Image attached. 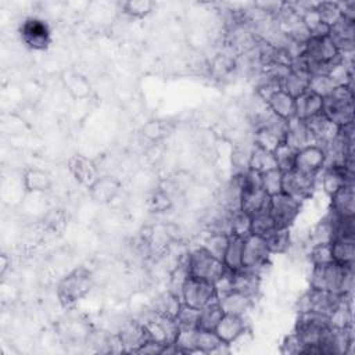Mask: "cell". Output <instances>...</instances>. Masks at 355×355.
Instances as JSON below:
<instances>
[{
	"mask_svg": "<svg viewBox=\"0 0 355 355\" xmlns=\"http://www.w3.org/2000/svg\"><path fill=\"white\" fill-rule=\"evenodd\" d=\"M309 287L341 295L351 293L354 288V266H343L334 261L312 265Z\"/></svg>",
	"mask_w": 355,
	"mask_h": 355,
	"instance_id": "cell-1",
	"label": "cell"
},
{
	"mask_svg": "<svg viewBox=\"0 0 355 355\" xmlns=\"http://www.w3.org/2000/svg\"><path fill=\"white\" fill-rule=\"evenodd\" d=\"M330 327L331 324L327 316L312 311L300 312L293 331L298 336L304 345L302 354L320 355L319 344Z\"/></svg>",
	"mask_w": 355,
	"mask_h": 355,
	"instance_id": "cell-2",
	"label": "cell"
},
{
	"mask_svg": "<svg viewBox=\"0 0 355 355\" xmlns=\"http://www.w3.org/2000/svg\"><path fill=\"white\" fill-rule=\"evenodd\" d=\"M322 112L334 125L343 126L354 122V90L347 85H340L323 97Z\"/></svg>",
	"mask_w": 355,
	"mask_h": 355,
	"instance_id": "cell-3",
	"label": "cell"
},
{
	"mask_svg": "<svg viewBox=\"0 0 355 355\" xmlns=\"http://www.w3.org/2000/svg\"><path fill=\"white\" fill-rule=\"evenodd\" d=\"M93 287L92 273L86 268H78L67 275L57 287V295L62 306L71 308L82 300Z\"/></svg>",
	"mask_w": 355,
	"mask_h": 355,
	"instance_id": "cell-4",
	"label": "cell"
},
{
	"mask_svg": "<svg viewBox=\"0 0 355 355\" xmlns=\"http://www.w3.org/2000/svg\"><path fill=\"white\" fill-rule=\"evenodd\" d=\"M186 263L190 276L201 277L214 283L219 280L227 269L223 261L214 257L202 245L187 252Z\"/></svg>",
	"mask_w": 355,
	"mask_h": 355,
	"instance_id": "cell-5",
	"label": "cell"
},
{
	"mask_svg": "<svg viewBox=\"0 0 355 355\" xmlns=\"http://www.w3.org/2000/svg\"><path fill=\"white\" fill-rule=\"evenodd\" d=\"M344 302V294H336L330 291H323V290H315V288H308L305 291L298 302H297V309L300 312H306L312 311L320 315H324L330 318Z\"/></svg>",
	"mask_w": 355,
	"mask_h": 355,
	"instance_id": "cell-6",
	"label": "cell"
},
{
	"mask_svg": "<svg viewBox=\"0 0 355 355\" xmlns=\"http://www.w3.org/2000/svg\"><path fill=\"white\" fill-rule=\"evenodd\" d=\"M180 298L184 305L201 309L202 306L218 298L215 283L201 277L189 276L182 287Z\"/></svg>",
	"mask_w": 355,
	"mask_h": 355,
	"instance_id": "cell-7",
	"label": "cell"
},
{
	"mask_svg": "<svg viewBox=\"0 0 355 355\" xmlns=\"http://www.w3.org/2000/svg\"><path fill=\"white\" fill-rule=\"evenodd\" d=\"M301 211V202L284 193L270 197L269 214L279 229H290Z\"/></svg>",
	"mask_w": 355,
	"mask_h": 355,
	"instance_id": "cell-8",
	"label": "cell"
},
{
	"mask_svg": "<svg viewBox=\"0 0 355 355\" xmlns=\"http://www.w3.org/2000/svg\"><path fill=\"white\" fill-rule=\"evenodd\" d=\"M19 36L22 43L32 50H44L51 43L50 26L46 21L36 17H29L22 21Z\"/></svg>",
	"mask_w": 355,
	"mask_h": 355,
	"instance_id": "cell-9",
	"label": "cell"
},
{
	"mask_svg": "<svg viewBox=\"0 0 355 355\" xmlns=\"http://www.w3.org/2000/svg\"><path fill=\"white\" fill-rule=\"evenodd\" d=\"M316 175H308L297 169L283 172L282 193L302 202L313 194L316 187Z\"/></svg>",
	"mask_w": 355,
	"mask_h": 355,
	"instance_id": "cell-10",
	"label": "cell"
},
{
	"mask_svg": "<svg viewBox=\"0 0 355 355\" xmlns=\"http://www.w3.org/2000/svg\"><path fill=\"white\" fill-rule=\"evenodd\" d=\"M270 255L272 254L269 252L263 237L255 234H248L247 237H244L241 268H250L261 272V269L266 266V262L269 261Z\"/></svg>",
	"mask_w": 355,
	"mask_h": 355,
	"instance_id": "cell-11",
	"label": "cell"
},
{
	"mask_svg": "<svg viewBox=\"0 0 355 355\" xmlns=\"http://www.w3.org/2000/svg\"><path fill=\"white\" fill-rule=\"evenodd\" d=\"M326 165V153L320 144H309L295 153L294 169L308 173L319 175Z\"/></svg>",
	"mask_w": 355,
	"mask_h": 355,
	"instance_id": "cell-12",
	"label": "cell"
},
{
	"mask_svg": "<svg viewBox=\"0 0 355 355\" xmlns=\"http://www.w3.org/2000/svg\"><path fill=\"white\" fill-rule=\"evenodd\" d=\"M327 36L334 43L341 55L352 54L355 49V21L343 17L330 26Z\"/></svg>",
	"mask_w": 355,
	"mask_h": 355,
	"instance_id": "cell-13",
	"label": "cell"
},
{
	"mask_svg": "<svg viewBox=\"0 0 355 355\" xmlns=\"http://www.w3.org/2000/svg\"><path fill=\"white\" fill-rule=\"evenodd\" d=\"M68 169L75 180L87 189H90L100 178L98 168L94 161L85 155H72L68 161Z\"/></svg>",
	"mask_w": 355,
	"mask_h": 355,
	"instance_id": "cell-14",
	"label": "cell"
},
{
	"mask_svg": "<svg viewBox=\"0 0 355 355\" xmlns=\"http://www.w3.org/2000/svg\"><path fill=\"white\" fill-rule=\"evenodd\" d=\"M304 122L311 133L313 144H320V146L329 144L336 137L338 130V126L334 125L329 118H326L323 112L313 115Z\"/></svg>",
	"mask_w": 355,
	"mask_h": 355,
	"instance_id": "cell-15",
	"label": "cell"
},
{
	"mask_svg": "<svg viewBox=\"0 0 355 355\" xmlns=\"http://www.w3.org/2000/svg\"><path fill=\"white\" fill-rule=\"evenodd\" d=\"M245 331H247V322L244 316L230 315V313H225L215 329V333L218 334V337L229 345L234 344L241 336L245 334Z\"/></svg>",
	"mask_w": 355,
	"mask_h": 355,
	"instance_id": "cell-16",
	"label": "cell"
},
{
	"mask_svg": "<svg viewBox=\"0 0 355 355\" xmlns=\"http://www.w3.org/2000/svg\"><path fill=\"white\" fill-rule=\"evenodd\" d=\"M232 287L251 298H255L261 288V272L250 268L232 270Z\"/></svg>",
	"mask_w": 355,
	"mask_h": 355,
	"instance_id": "cell-17",
	"label": "cell"
},
{
	"mask_svg": "<svg viewBox=\"0 0 355 355\" xmlns=\"http://www.w3.org/2000/svg\"><path fill=\"white\" fill-rule=\"evenodd\" d=\"M269 201L270 197L261 189V186H243L240 209L250 216L269 209Z\"/></svg>",
	"mask_w": 355,
	"mask_h": 355,
	"instance_id": "cell-18",
	"label": "cell"
},
{
	"mask_svg": "<svg viewBox=\"0 0 355 355\" xmlns=\"http://www.w3.org/2000/svg\"><path fill=\"white\" fill-rule=\"evenodd\" d=\"M330 211L338 216L355 215V193L354 183L341 186L336 193L330 196Z\"/></svg>",
	"mask_w": 355,
	"mask_h": 355,
	"instance_id": "cell-19",
	"label": "cell"
},
{
	"mask_svg": "<svg viewBox=\"0 0 355 355\" xmlns=\"http://www.w3.org/2000/svg\"><path fill=\"white\" fill-rule=\"evenodd\" d=\"M322 171V187L326 194L331 196L341 186L347 183H354V171L345 166H324Z\"/></svg>",
	"mask_w": 355,
	"mask_h": 355,
	"instance_id": "cell-20",
	"label": "cell"
},
{
	"mask_svg": "<svg viewBox=\"0 0 355 355\" xmlns=\"http://www.w3.org/2000/svg\"><path fill=\"white\" fill-rule=\"evenodd\" d=\"M268 108L277 116L290 121L295 116V103L294 97H291L288 93L282 90L280 87L269 94V97L265 100Z\"/></svg>",
	"mask_w": 355,
	"mask_h": 355,
	"instance_id": "cell-21",
	"label": "cell"
},
{
	"mask_svg": "<svg viewBox=\"0 0 355 355\" xmlns=\"http://www.w3.org/2000/svg\"><path fill=\"white\" fill-rule=\"evenodd\" d=\"M284 143L288 147H291L294 151H298L309 144H313L311 133L304 121L294 116L287 122V132H286Z\"/></svg>",
	"mask_w": 355,
	"mask_h": 355,
	"instance_id": "cell-22",
	"label": "cell"
},
{
	"mask_svg": "<svg viewBox=\"0 0 355 355\" xmlns=\"http://www.w3.org/2000/svg\"><path fill=\"white\" fill-rule=\"evenodd\" d=\"M294 103H295V118L301 121H306L311 116L322 112L323 98L308 89L306 92L295 97Z\"/></svg>",
	"mask_w": 355,
	"mask_h": 355,
	"instance_id": "cell-23",
	"label": "cell"
},
{
	"mask_svg": "<svg viewBox=\"0 0 355 355\" xmlns=\"http://www.w3.org/2000/svg\"><path fill=\"white\" fill-rule=\"evenodd\" d=\"M218 301H219L225 313L244 316L250 311V308L252 306L254 298H251V297H248V295H245L240 291L232 290V291L226 293L225 295L219 297Z\"/></svg>",
	"mask_w": 355,
	"mask_h": 355,
	"instance_id": "cell-24",
	"label": "cell"
},
{
	"mask_svg": "<svg viewBox=\"0 0 355 355\" xmlns=\"http://www.w3.org/2000/svg\"><path fill=\"white\" fill-rule=\"evenodd\" d=\"M309 78L311 75L306 71L291 69L288 75L279 83V87L295 98L308 90Z\"/></svg>",
	"mask_w": 355,
	"mask_h": 355,
	"instance_id": "cell-25",
	"label": "cell"
},
{
	"mask_svg": "<svg viewBox=\"0 0 355 355\" xmlns=\"http://www.w3.org/2000/svg\"><path fill=\"white\" fill-rule=\"evenodd\" d=\"M277 168L276 159L273 155V151H269L258 144H252L250 150V157H248V169L262 173L265 171Z\"/></svg>",
	"mask_w": 355,
	"mask_h": 355,
	"instance_id": "cell-26",
	"label": "cell"
},
{
	"mask_svg": "<svg viewBox=\"0 0 355 355\" xmlns=\"http://www.w3.org/2000/svg\"><path fill=\"white\" fill-rule=\"evenodd\" d=\"M118 190H119V183L110 176L98 178L94 182V184L90 187L92 198L101 204L110 202L116 196Z\"/></svg>",
	"mask_w": 355,
	"mask_h": 355,
	"instance_id": "cell-27",
	"label": "cell"
},
{
	"mask_svg": "<svg viewBox=\"0 0 355 355\" xmlns=\"http://www.w3.org/2000/svg\"><path fill=\"white\" fill-rule=\"evenodd\" d=\"M243 245L244 237L229 234L227 247L223 255V263L229 270H237L243 266Z\"/></svg>",
	"mask_w": 355,
	"mask_h": 355,
	"instance_id": "cell-28",
	"label": "cell"
},
{
	"mask_svg": "<svg viewBox=\"0 0 355 355\" xmlns=\"http://www.w3.org/2000/svg\"><path fill=\"white\" fill-rule=\"evenodd\" d=\"M223 315H225V312H223L218 298L211 301L209 304H207L205 306H202L200 309V313H198V329L215 330Z\"/></svg>",
	"mask_w": 355,
	"mask_h": 355,
	"instance_id": "cell-29",
	"label": "cell"
},
{
	"mask_svg": "<svg viewBox=\"0 0 355 355\" xmlns=\"http://www.w3.org/2000/svg\"><path fill=\"white\" fill-rule=\"evenodd\" d=\"M333 261L343 266H354L355 240H334L330 243Z\"/></svg>",
	"mask_w": 355,
	"mask_h": 355,
	"instance_id": "cell-30",
	"label": "cell"
},
{
	"mask_svg": "<svg viewBox=\"0 0 355 355\" xmlns=\"http://www.w3.org/2000/svg\"><path fill=\"white\" fill-rule=\"evenodd\" d=\"M182 306V298L178 297L176 294L171 293L169 290H166L165 293L159 294L154 304H153V311L155 313H159V315H166V316H173L176 318L179 309Z\"/></svg>",
	"mask_w": 355,
	"mask_h": 355,
	"instance_id": "cell-31",
	"label": "cell"
},
{
	"mask_svg": "<svg viewBox=\"0 0 355 355\" xmlns=\"http://www.w3.org/2000/svg\"><path fill=\"white\" fill-rule=\"evenodd\" d=\"M268 250L270 254H284L291 245L290 229H275L265 237Z\"/></svg>",
	"mask_w": 355,
	"mask_h": 355,
	"instance_id": "cell-32",
	"label": "cell"
},
{
	"mask_svg": "<svg viewBox=\"0 0 355 355\" xmlns=\"http://www.w3.org/2000/svg\"><path fill=\"white\" fill-rule=\"evenodd\" d=\"M51 184L50 176L40 169H29L24 175V186L28 191L42 193L46 191Z\"/></svg>",
	"mask_w": 355,
	"mask_h": 355,
	"instance_id": "cell-33",
	"label": "cell"
},
{
	"mask_svg": "<svg viewBox=\"0 0 355 355\" xmlns=\"http://www.w3.org/2000/svg\"><path fill=\"white\" fill-rule=\"evenodd\" d=\"M259 184H261V189L269 197L282 193L283 172L279 168H273V169H269V171H265V172L259 173Z\"/></svg>",
	"mask_w": 355,
	"mask_h": 355,
	"instance_id": "cell-34",
	"label": "cell"
},
{
	"mask_svg": "<svg viewBox=\"0 0 355 355\" xmlns=\"http://www.w3.org/2000/svg\"><path fill=\"white\" fill-rule=\"evenodd\" d=\"M276 227L269 209L266 211H261L258 214L251 215V229H250V234H255L259 237H266L268 234H270Z\"/></svg>",
	"mask_w": 355,
	"mask_h": 355,
	"instance_id": "cell-35",
	"label": "cell"
},
{
	"mask_svg": "<svg viewBox=\"0 0 355 355\" xmlns=\"http://www.w3.org/2000/svg\"><path fill=\"white\" fill-rule=\"evenodd\" d=\"M315 10L320 21L329 28L343 18V12L338 6V1H318L315 6Z\"/></svg>",
	"mask_w": 355,
	"mask_h": 355,
	"instance_id": "cell-36",
	"label": "cell"
},
{
	"mask_svg": "<svg viewBox=\"0 0 355 355\" xmlns=\"http://www.w3.org/2000/svg\"><path fill=\"white\" fill-rule=\"evenodd\" d=\"M334 236V227H333V218L329 212L313 229L311 234V243L313 244H322V243H331Z\"/></svg>",
	"mask_w": 355,
	"mask_h": 355,
	"instance_id": "cell-37",
	"label": "cell"
},
{
	"mask_svg": "<svg viewBox=\"0 0 355 355\" xmlns=\"http://www.w3.org/2000/svg\"><path fill=\"white\" fill-rule=\"evenodd\" d=\"M227 241H229V234L211 232L207 236V239L204 240L202 247L208 252H211L214 257L223 261V255H225V251H226V247H227Z\"/></svg>",
	"mask_w": 355,
	"mask_h": 355,
	"instance_id": "cell-38",
	"label": "cell"
},
{
	"mask_svg": "<svg viewBox=\"0 0 355 355\" xmlns=\"http://www.w3.org/2000/svg\"><path fill=\"white\" fill-rule=\"evenodd\" d=\"M251 229V216L241 209L230 212V234L247 237Z\"/></svg>",
	"mask_w": 355,
	"mask_h": 355,
	"instance_id": "cell-39",
	"label": "cell"
},
{
	"mask_svg": "<svg viewBox=\"0 0 355 355\" xmlns=\"http://www.w3.org/2000/svg\"><path fill=\"white\" fill-rule=\"evenodd\" d=\"M295 153L291 147H288L286 143L279 144L273 150V155L276 159V165L282 172H287L294 169V162H295Z\"/></svg>",
	"mask_w": 355,
	"mask_h": 355,
	"instance_id": "cell-40",
	"label": "cell"
},
{
	"mask_svg": "<svg viewBox=\"0 0 355 355\" xmlns=\"http://www.w3.org/2000/svg\"><path fill=\"white\" fill-rule=\"evenodd\" d=\"M154 8V3L150 0H129L122 4V10L125 14L133 18H144Z\"/></svg>",
	"mask_w": 355,
	"mask_h": 355,
	"instance_id": "cell-41",
	"label": "cell"
},
{
	"mask_svg": "<svg viewBox=\"0 0 355 355\" xmlns=\"http://www.w3.org/2000/svg\"><path fill=\"white\" fill-rule=\"evenodd\" d=\"M336 86V82L329 75H315L309 78L308 89L323 98L329 93H331Z\"/></svg>",
	"mask_w": 355,
	"mask_h": 355,
	"instance_id": "cell-42",
	"label": "cell"
},
{
	"mask_svg": "<svg viewBox=\"0 0 355 355\" xmlns=\"http://www.w3.org/2000/svg\"><path fill=\"white\" fill-rule=\"evenodd\" d=\"M198 313H200V309L187 306L182 302V306L176 315V320L180 327L198 329Z\"/></svg>",
	"mask_w": 355,
	"mask_h": 355,
	"instance_id": "cell-43",
	"label": "cell"
},
{
	"mask_svg": "<svg viewBox=\"0 0 355 355\" xmlns=\"http://www.w3.org/2000/svg\"><path fill=\"white\" fill-rule=\"evenodd\" d=\"M309 261H311V265L331 262L333 257H331V245H330V243H322V244L311 245Z\"/></svg>",
	"mask_w": 355,
	"mask_h": 355,
	"instance_id": "cell-44",
	"label": "cell"
},
{
	"mask_svg": "<svg viewBox=\"0 0 355 355\" xmlns=\"http://www.w3.org/2000/svg\"><path fill=\"white\" fill-rule=\"evenodd\" d=\"M304 351V345L301 343V340L298 338V336L293 331L288 336L284 337L282 347H280V352L286 354V355H300Z\"/></svg>",
	"mask_w": 355,
	"mask_h": 355,
	"instance_id": "cell-45",
	"label": "cell"
},
{
	"mask_svg": "<svg viewBox=\"0 0 355 355\" xmlns=\"http://www.w3.org/2000/svg\"><path fill=\"white\" fill-rule=\"evenodd\" d=\"M143 132H144V135H146L148 139L157 140V139H159V137L164 135V125H162L161 122H158V121H151V122H148V123L144 126Z\"/></svg>",
	"mask_w": 355,
	"mask_h": 355,
	"instance_id": "cell-46",
	"label": "cell"
},
{
	"mask_svg": "<svg viewBox=\"0 0 355 355\" xmlns=\"http://www.w3.org/2000/svg\"><path fill=\"white\" fill-rule=\"evenodd\" d=\"M153 202H154V209L155 211H164L165 208L169 207V198L166 197V194H162V193L155 194Z\"/></svg>",
	"mask_w": 355,
	"mask_h": 355,
	"instance_id": "cell-47",
	"label": "cell"
},
{
	"mask_svg": "<svg viewBox=\"0 0 355 355\" xmlns=\"http://www.w3.org/2000/svg\"><path fill=\"white\" fill-rule=\"evenodd\" d=\"M6 269H7V258H6V255L3 254V255H1V275H4Z\"/></svg>",
	"mask_w": 355,
	"mask_h": 355,
	"instance_id": "cell-48",
	"label": "cell"
}]
</instances>
